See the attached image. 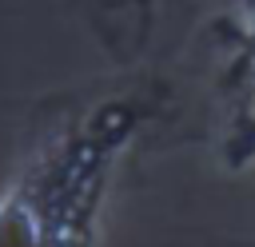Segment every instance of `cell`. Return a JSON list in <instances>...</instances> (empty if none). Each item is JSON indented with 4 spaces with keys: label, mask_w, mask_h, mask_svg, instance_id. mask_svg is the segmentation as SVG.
<instances>
[{
    "label": "cell",
    "mask_w": 255,
    "mask_h": 247,
    "mask_svg": "<svg viewBox=\"0 0 255 247\" xmlns=\"http://www.w3.org/2000/svg\"><path fill=\"white\" fill-rule=\"evenodd\" d=\"M64 155H44L0 203V247H68V187Z\"/></svg>",
    "instance_id": "obj_1"
}]
</instances>
